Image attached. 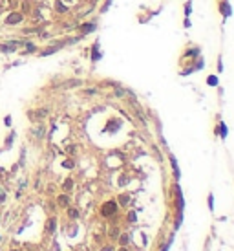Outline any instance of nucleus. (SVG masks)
<instances>
[{
	"instance_id": "1",
	"label": "nucleus",
	"mask_w": 234,
	"mask_h": 251,
	"mask_svg": "<svg viewBox=\"0 0 234 251\" xmlns=\"http://www.w3.org/2000/svg\"><path fill=\"white\" fill-rule=\"evenodd\" d=\"M22 20H24V13H20V11H11V13L5 17L4 24H5V26H15V24H20Z\"/></svg>"
},
{
	"instance_id": "25",
	"label": "nucleus",
	"mask_w": 234,
	"mask_h": 251,
	"mask_svg": "<svg viewBox=\"0 0 234 251\" xmlns=\"http://www.w3.org/2000/svg\"><path fill=\"white\" fill-rule=\"evenodd\" d=\"M4 200H5V193L0 191V204H4Z\"/></svg>"
},
{
	"instance_id": "20",
	"label": "nucleus",
	"mask_w": 234,
	"mask_h": 251,
	"mask_svg": "<svg viewBox=\"0 0 234 251\" xmlns=\"http://www.w3.org/2000/svg\"><path fill=\"white\" fill-rule=\"evenodd\" d=\"M209 84H211V86H216V84H218V79H216V75H211V77H209Z\"/></svg>"
},
{
	"instance_id": "23",
	"label": "nucleus",
	"mask_w": 234,
	"mask_h": 251,
	"mask_svg": "<svg viewBox=\"0 0 234 251\" xmlns=\"http://www.w3.org/2000/svg\"><path fill=\"white\" fill-rule=\"evenodd\" d=\"M209 205H211V209H212V207H214V196H212V194H211V196H209Z\"/></svg>"
},
{
	"instance_id": "6",
	"label": "nucleus",
	"mask_w": 234,
	"mask_h": 251,
	"mask_svg": "<svg viewBox=\"0 0 234 251\" xmlns=\"http://www.w3.org/2000/svg\"><path fill=\"white\" fill-rule=\"evenodd\" d=\"M55 11H57V13H66V11H68V6H64L62 0H57V2H55Z\"/></svg>"
},
{
	"instance_id": "5",
	"label": "nucleus",
	"mask_w": 234,
	"mask_h": 251,
	"mask_svg": "<svg viewBox=\"0 0 234 251\" xmlns=\"http://www.w3.org/2000/svg\"><path fill=\"white\" fill-rule=\"evenodd\" d=\"M103 57V53L99 51V42H93V46H92V61L95 62V61H99Z\"/></svg>"
},
{
	"instance_id": "9",
	"label": "nucleus",
	"mask_w": 234,
	"mask_h": 251,
	"mask_svg": "<svg viewBox=\"0 0 234 251\" xmlns=\"http://www.w3.org/2000/svg\"><path fill=\"white\" fill-rule=\"evenodd\" d=\"M59 48H60V44H59V46H51V48H48V50H44L40 57H46V55H51V53H55V51H59Z\"/></svg>"
},
{
	"instance_id": "16",
	"label": "nucleus",
	"mask_w": 234,
	"mask_h": 251,
	"mask_svg": "<svg viewBox=\"0 0 234 251\" xmlns=\"http://www.w3.org/2000/svg\"><path fill=\"white\" fill-rule=\"evenodd\" d=\"M110 6H112V0H106V2L103 4V7H101V13H106V11L110 9Z\"/></svg>"
},
{
	"instance_id": "8",
	"label": "nucleus",
	"mask_w": 234,
	"mask_h": 251,
	"mask_svg": "<svg viewBox=\"0 0 234 251\" xmlns=\"http://www.w3.org/2000/svg\"><path fill=\"white\" fill-rule=\"evenodd\" d=\"M15 50H16V48L11 46L9 42H7V44H0V51H4V53H13Z\"/></svg>"
},
{
	"instance_id": "2",
	"label": "nucleus",
	"mask_w": 234,
	"mask_h": 251,
	"mask_svg": "<svg viewBox=\"0 0 234 251\" xmlns=\"http://www.w3.org/2000/svg\"><path fill=\"white\" fill-rule=\"evenodd\" d=\"M101 213L104 215V216H110V215H113V213H117V204L115 202H106L103 207H101Z\"/></svg>"
},
{
	"instance_id": "22",
	"label": "nucleus",
	"mask_w": 234,
	"mask_h": 251,
	"mask_svg": "<svg viewBox=\"0 0 234 251\" xmlns=\"http://www.w3.org/2000/svg\"><path fill=\"white\" fill-rule=\"evenodd\" d=\"M68 213H70V216H71V218H77V216H79V213H77V209H70Z\"/></svg>"
},
{
	"instance_id": "18",
	"label": "nucleus",
	"mask_w": 234,
	"mask_h": 251,
	"mask_svg": "<svg viewBox=\"0 0 234 251\" xmlns=\"http://www.w3.org/2000/svg\"><path fill=\"white\" fill-rule=\"evenodd\" d=\"M192 68H194V70H201V68H203V59H198L196 64H194Z\"/></svg>"
},
{
	"instance_id": "11",
	"label": "nucleus",
	"mask_w": 234,
	"mask_h": 251,
	"mask_svg": "<svg viewBox=\"0 0 234 251\" xmlns=\"http://www.w3.org/2000/svg\"><path fill=\"white\" fill-rule=\"evenodd\" d=\"M170 161H172V169H174V174H176V178H179V167H178V161L174 160V156H170Z\"/></svg>"
},
{
	"instance_id": "14",
	"label": "nucleus",
	"mask_w": 234,
	"mask_h": 251,
	"mask_svg": "<svg viewBox=\"0 0 234 251\" xmlns=\"http://www.w3.org/2000/svg\"><path fill=\"white\" fill-rule=\"evenodd\" d=\"M46 231H48V233H53V231H55V218H51V220L48 222V227H46Z\"/></svg>"
},
{
	"instance_id": "15",
	"label": "nucleus",
	"mask_w": 234,
	"mask_h": 251,
	"mask_svg": "<svg viewBox=\"0 0 234 251\" xmlns=\"http://www.w3.org/2000/svg\"><path fill=\"white\" fill-rule=\"evenodd\" d=\"M46 116H48V108H40V110L37 112V117H38V119H42V117H46Z\"/></svg>"
},
{
	"instance_id": "17",
	"label": "nucleus",
	"mask_w": 234,
	"mask_h": 251,
	"mask_svg": "<svg viewBox=\"0 0 234 251\" xmlns=\"http://www.w3.org/2000/svg\"><path fill=\"white\" fill-rule=\"evenodd\" d=\"M27 11H29V2L24 0V2H22V11H20V13H27Z\"/></svg>"
},
{
	"instance_id": "3",
	"label": "nucleus",
	"mask_w": 234,
	"mask_h": 251,
	"mask_svg": "<svg viewBox=\"0 0 234 251\" xmlns=\"http://www.w3.org/2000/svg\"><path fill=\"white\" fill-rule=\"evenodd\" d=\"M218 11L225 17V18H229L231 15H232V9H231V4L227 2V0H221L220 2V6H218Z\"/></svg>"
},
{
	"instance_id": "19",
	"label": "nucleus",
	"mask_w": 234,
	"mask_h": 251,
	"mask_svg": "<svg viewBox=\"0 0 234 251\" xmlns=\"http://www.w3.org/2000/svg\"><path fill=\"white\" fill-rule=\"evenodd\" d=\"M220 130H221V138H227V127L223 125V123H220V127H218Z\"/></svg>"
},
{
	"instance_id": "4",
	"label": "nucleus",
	"mask_w": 234,
	"mask_h": 251,
	"mask_svg": "<svg viewBox=\"0 0 234 251\" xmlns=\"http://www.w3.org/2000/svg\"><path fill=\"white\" fill-rule=\"evenodd\" d=\"M95 29H97V24H95V22H84V24L79 26V31H81L82 37L88 35V33H92V31H95Z\"/></svg>"
},
{
	"instance_id": "7",
	"label": "nucleus",
	"mask_w": 234,
	"mask_h": 251,
	"mask_svg": "<svg viewBox=\"0 0 234 251\" xmlns=\"http://www.w3.org/2000/svg\"><path fill=\"white\" fill-rule=\"evenodd\" d=\"M200 55V48H190V50H187L185 51V55L183 57H190V59H196Z\"/></svg>"
},
{
	"instance_id": "13",
	"label": "nucleus",
	"mask_w": 234,
	"mask_h": 251,
	"mask_svg": "<svg viewBox=\"0 0 234 251\" xmlns=\"http://www.w3.org/2000/svg\"><path fill=\"white\" fill-rule=\"evenodd\" d=\"M192 13V0H189L187 4H185V17H189Z\"/></svg>"
},
{
	"instance_id": "12",
	"label": "nucleus",
	"mask_w": 234,
	"mask_h": 251,
	"mask_svg": "<svg viewBox=\"0 0 234 251\" xmlns=\"http://www.w3.org/2000/svg\"><path fill=\"white\" fill-rule=\"evenodd\" d=\"M62 189H64V191H71V189H73V180H71V178H68V180L62 183Z\"/></svg>"
},
{
	"instance_id": "10",
	"label": "nucleus",
	"mask_w": 234,
	"mask_h": 251,
	"mask_svg": "<svg viewBox=\"0 0 234 251\" xmlns=\"http://www.w3.org/2000/svg\"><path fill=\"white\" fill-rule=\"evenodd\" d=\"M57 202H59V205H60V207H66V205H68V204H70V198H68V196H66V194H60V196H59V200H57Z\"/></svg>"
},
{
	"instance_id": "21",
	"label": "nucleus",
	"mask_w": 234,
	"mask_h": 251,
	"mask_svg": "<svg viewBox=\"0 0 234 251\" xmlns=\"http://www.w3.org/2000/svg\"><path fill=\"white\" fill-rule=\"evenodd\" d=\"M218 72H220V73L223 72V61H221V57L218 59Z\"/></svg>"
},
{
	"instance_id": "24",
	"label": "nucleus",
	"mask_w": 234,
	"mask_h": 251,
	"mask_svg": "<svg viewBox=\"0 0 234 251\" xmlns=\"http://www.w3.org/2000/svg\"><path fill=\"white\" fill-rule=\"evenodd\" d=\"M62 165H64V167H68V169H70V167H73V161H70V160H68V161H64V163H62Z\"/></svg>"
}]
</instances>
